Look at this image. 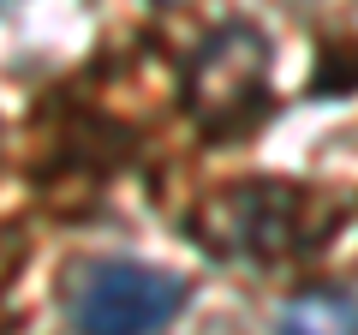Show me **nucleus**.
<instances>
[{
	"instance_id": "f257e3e1",
	"label": "nucleus",
	"mask_w": 358,
	"mask_h": 335,
	"mask_svg": "<svg viewBox=\"0 0 358 335\" xmlns=\"http://www.w3.org/2000/svg\"><path fill=\"white\" fill-rule=\"evenodd\" d=\"M185 306V282L131 258H102L72 282L78 335H162Z\"/></svg>"
},
{
	"instance_id": "f03ea898",
	"label": "nucleus",
	"mask_w": 358,
	"mask_h": 335,
	"mask_svg": "<svg viewBox=\"0 0 358 335\" xmlns=\"http://www.w3.org/2000/svg\"><path fill=\"white\" fill-rule=\"evenodd\" d=\"M281 335H358V299L341 287H310L281 311Z\"/></svg>"
}]
</instances>
